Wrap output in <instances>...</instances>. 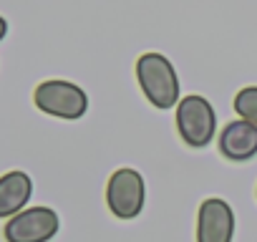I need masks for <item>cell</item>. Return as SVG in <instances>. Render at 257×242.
Wrapping results in <instances>:
<instances>
[{
    "label": "cell",
    "mask_w": 257,
    "mask_h": 242,
    "mask_svg": "<svg viewBox=\"0 0 257 242\" xmlns=\"http://www.w3.org/2000/svg\"><path fill=\"white\" fill-rule=\"evenodd\" d=\"M137 78H139V86L152 106L172 108L174 103H179V78L167 56H162V53L139 56Z\"/></svg>",
    "instance_id": "cell-1"
},
{
    "label": "cell",
    "mask_w": 257,
    "mask_h": 242,
    "mask_svg": "<svg viewBox=\"0 0 257 242\" xmlns=\"http://www.w3.org/2000/svg\"><path fill=\"white\" fill-rule=\"evenodd\" d=\"M33 103L38 111H43L48 116H56L63 121H78L88 108V96L73 81L48 78V81H41L36 86Z\"/></svg>",
    "instance_id": "cell-2"
},
{
    "label": "cell",
    "mask_w": 257,
    "mask_h": 242,
    "mask_svg": "<svg viewBox=\"0 0 257 242\" xmlns=\"http://www.w3.org/2000/svg\"><path fill=\"white\" fill-rule=\"evenodd\" d=\"M177 132L187 147L202 149L214 142L217 134V113L204 96H184L177 106Z\"/></svg>",
    "instance_id": "cell-3"
},
{
    "label": "cell",
    "mask_w": 257,
    "mask_h": 242,
    "mask_svg": "<svg viewBox=\"0 0 257 242\" xmlns=\"http://www.w3.org/2000/svg\"><path fill=\"white\" fill-rule=\"evenodd\" d=\"M61 219L51 207H26L3 227L6 242H48L58 234Z\"/></svg>",
    "instance_id": "cell-4"
},
{
    "label": "cell",
    "mask_w": 257,
    "mask_h": 242,
    "mask_svg": "<svg viewBox=\"0 0 257 242\" xmlns=\"http://www.w3.org/2000/svg\"><path fill=\"white\" fill-rule=\"evenodd\" d=\"M106 204L113 217L134 219L144 209V177L137 169H118L106 184Z\"/></svg>",
    "instance_id": "cell-5"
},
{
    "label": "cell",
    "mask_w": 257,
    "mask_h": 242,
    "mask_svg": "<svg viewBox=\"0 0 257 242\" xmlns=\"http://www.w3.org/2000/svg\"><path fill=\"white\" fill-rule=\"evenodd\" d=\"M234 212L222 197H209L199 204L197 242H232Z\"/></svg>",
    "instance_id": "cell-6"
},
{
    "label": "cell",
    "mask_w": 257,
    "mask_h": 242,
    "mask_svg": "<svg viewBox=\"0 0 257 242\" xmlns=\"http://www.w3.org/2000/svg\"><path fill=\"white\" fill-rule=\"evenodd\" d=\"M219 154L229 162H249L257 154V127L244 118L229 121L219 134Z\"/></svg>",
    "instance_id": "cell-7"
},
{
    "label": "cell",
    "mask_w": 257,
    "mask_h": 242,
    "mask_svg": "<svg viewBox=\"0 0 257 242\" xmlns=\"http://www.w3.org/2000/svg\"><path fill=\"white\" fill-rule=\"evenodd\" d=\"M33 197V179L26 172H8L0 177V219H11L26 209Z\"/></svg>",
    "instance_id": "cell-8"
},
{
    "label": "cell",
    "mask_w": 257,
    "mask_h": 242,
    "mask_svg": "<svg viewBox=\"0 0 257 242\" xmlns=\"http://www.w3.org/2000/svg\"><path fill=\"white\" fill-rule=\"evenodd\" d=\"M234 111L239 118L252 121L257 127V86H247L234 96Z\"/></svg>",
    "instance_id": "cell-9"
},
{
    "label": "cell",
    "mask_w": 257,
    "mask_h": 242,
    "mask_svg": "<svg viewBox=\"0 0 257 242\" xmlns=\"http://www.w3.org/2000/svg\"><path fill=\"white\" fill-rule=\"evenodd\" d=\"M8 36V21L3 18V16H0V41H3Z\"/></svg>",
    "instance_id": "cell-10"
}]
</instances>
